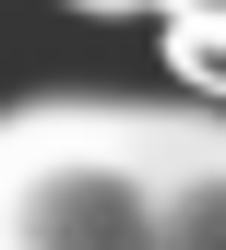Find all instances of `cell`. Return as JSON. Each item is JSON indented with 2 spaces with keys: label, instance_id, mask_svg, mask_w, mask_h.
<instances>
[{
  "label": "cell",
  "instance_id": "cell-4",
  "mask_svg": "<svg viewBox=\"0 0 226 250\" xmlns=\"http://www.w3.org/2000/svg\"><path fill=\"white\" fill-rule=\"evenodd\" d=\"M72 12H155V24H179V12H226V0H72Z\"/></svg>",
  "mask_w": 226,
  "mask_h": 250
},
{
  "label": "cell",
  "instance_id": "cell-3",
  "mask_svg": "<svg viewBox=\"0 0 226 250\" xmlns=\"http://www.w3.org/2000/svg\"><path fill=\"white\" fill-rule=\"evenodd\" d=\"M167 72L190 83V96L226 107V12H179V24H167Z\"/></svg>",
  "mask_w": 226,
  "mask_h": 250
},
{
  "label": "cell",
  "instance_id": "cell-1",
  "mask_svg": "<svg viewBox=\"0 0 226 250\" xmlns=\"http://www.w3.org/2000/svg\"><path fill=\"white\" fill-rule=\"evenodd\" d=\"M0 250H167V107H131V96L12 107Z\"/></svg>",
  "mask_w": 226,
  "mask_h": 250
},
{
  "label": "cell",
  "instance_id": "cell-2",
  "mask_svg": "<svg viewBox=\"0 0 226 250\" xmlns=\"http://www.w3.org/2000/svg\"><path fill=\"white\" fill-rule=\"evenodd\" d=\"M167 250H226V107H167Z\"/></svg>",
  "mask_w": 226,
  "mask_h": 250
}]
</instances>
